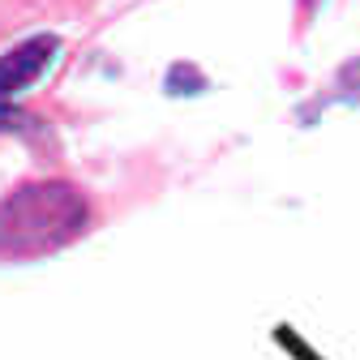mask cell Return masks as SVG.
<instances>
[{
  "label": "cell",
  "instance_id": "obj_1",
  "mask_svg": "<svg viewBox=\"0 0 360 360\" xmlns=\"http://www.w3.org/2000/svg\"><path fill=\"white\" fill-rule=\"evenodd\" d=\"M90 228V202L65 180H34L0 198V257H43Z\"/></svg>",
  "mask_w": 360,
  "mask_h": 360
},
{
  "label": "cell",
  "instance_id": "obj_2",
  "mask_svg": "<svg viewBox=\"0 0 360 360\" xmlns=\"http://www.w3.org/2000/svg\"><path fill=\"white\" fill-rule=\"evenodd\" d=\"M56 34H34L26 43H18L13 52L0 56V99L5 95H18L22 86H30L43 69H48V60L56 56Z\"/></svg>",
  "mask_w": 360,
  "mask_h": 360
}]
</instances>
